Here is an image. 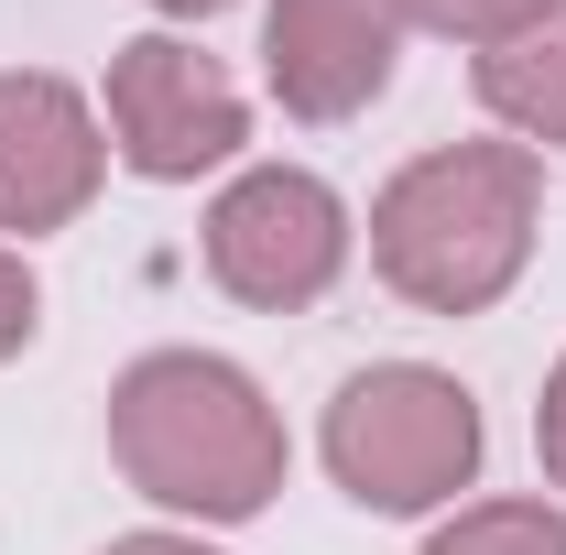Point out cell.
<instances>
[{"mask_svg":"<svg viewBox=\"0 0 566 555\" xmlns=\"http://www.w3.org/2000/svg\"><path fill=\"white\" fill-rule=\"evenodd\" d=\"M545 153L523 142H436L370 197V273L424 316H480L534 262Z\"/></svg>","mask_w":566,"mask_h":555,"instance_id":"cell-1","label":"cell"},{"mask_svg":"<svg viewBox=\"0 0 566 555\" xmlns=\"http://www.w3.org/2000/svg\"><path fill=\"white\" fill-rule=\"evenodd\" d=\"M109 458L142 501L197 512V523H251L283 490V415L262 381L218 348H153L109 381Z\"/></svg>","mask_w":566,"mask_h":555,"instance_id":"cell-2","label":"cell"},{"mask_svg":"<svg viewBox=\"0 0 566 555\" xmlns=\"http://www.w3.org/2000/svg\"><path fill=\"white\" fill-rule=\"evenodd\" d=\"M316 447H327V480L349 490L359 512H447L480 480L491 425L469 404V381H447L424 359H370V370L338 381Z\"/></svg>","mask_w":566,"mask_h":555,"instance_id":"cell-3","label":"cell"},{"mask_svg":"<svg viewBox=\"0 0 566 555\" xmlns=\"http://www.w3.org/2000/svg\"><path fill=\"white\" fill-rule=\"evenodd\" d=\"M349 273V197L305 164H251L208 208V283L229 305L305 316L327 283Z\"/></svg>","mask_w":566,"mask_h":555,"instance_id":"cell-4","label":"cell"},{"mask_svg":"<svg viewBox=\"0 0 566 555\" xmlns=\"http://www.w3.org/2000/svg\"><path fill=\"white\" fill-rule=\"evenodd\" d=\"M98 132L109 153L153 175V186H197L218 164H240L251 142V98L229 87L218 55H197L186 33H142L109 55V98H98Z\"/></svg>","mask_w":566,"mask_h":555,"instance_id":"cell-5","label":"cell"},{"mask_svg":"<svg viewBox=\"0 0 566 555\" xmlns=\"http://www.w3.org/2000/svg\"><path fill=\"white\" fill-rule=\"evenodd\" d=\"M109 186V132L87 109V87L44 66H11L0 76V229L11 240H44L87 218V197Z\"/></svg>","mask_w":566,"mask_h":555,"instance_id":"cell-6","label":"cell"},{"mask_svg":"<svg viewBox=\"0 0 566 555\" xmlns=\"http://www.w3.org/2000/svg\"><path fill=\"white\" fill-rule=\"evenodd\" d=\"M392 55H403L392 0H273L262 11V76H273L283 121H305V132L359 121L392 87Z\"/></svg>","mask_w":566,"mask_h":555,"instance_id":"cell-7","label":"cell"},{"mask_svg":"<svg viewBox=\"0 0 566 555\" xmlns=\"http://www.w3.org/2000/svg\"><path fill=\"white\" fill-rule=\"evenodd\" d=\"M469 87H480V109H491L523 153H566V0L545 22H523L512 44H491V55L469 66Z\"/></svg>","mask_w":566,"mask_h":555,"instance_id":"cell-8","label":"cell"},{"mask_svg":"<svg viewBox=\"0 0 566 555\" xmlns=\"http://www.w3.org/2000/svg\"><path fill=\"white\" fill-rule=\"evenodd\" d=\"M424 555H566V512L556 501H469L458 523H436Z\"/></svg>","mask_w":566,"mask_h":555,"instance_id":"cell-9","label":"cell"},{"mask_svg":"<svg viewBox=\"0 0 566 555\" xmlns=\"http://www.w3.org/2000/svg\"><path fill=\"white\" fill-rule=\"evenodd\" d=\"M556 0H392V22L403 33H436V44H469V55H491L512 44L523 22H545Z\"/></svg>","mask_w":566,"mask_h":555,"instance_id":"cell-10","label":"cell"},{"mask_svg":"<svg viewBox=\"0 0 566 555\" xmlns=\"http://www.w3.org/2000/svg\"><path fill=\"white\" fill-rule=\"evenodd\" d=\"M33 327H44V283H33V262H22V251H0V359H22V348H33Z\"/></svg>","mask_w":566,"mask_h":555,"instance_id":"cell-11","label":"cell"},{"mask_svg":"<svg viewBox=\"0 0 566 555\" xmlns=\"http://www.w3.org/2000/svg\"><path fill=\"white\" fill-rule=\"evenodd\" d=\"M534 458H545V480L566 490V359L545 370V404H534Z\"/></svg>","mask_w":566,"mask_h":555,"instance_id":"cell-12","label":"cell"},{"mask_svg":"<svg viewBox=\"0 0 566 555\" xmlns=\"http://www.w3.org/2000/svg\"><path fill=\"white\" fill-rule=\"evenodd\" d=\"M98 555H218V545H197V534H120V545H98Z\"/></svg>","mask_w":566,"mask_h":555,"instance_id":"cell-13","label":"cell"},{"mask_svg":"<svg viewBox=\"0 0 566 555\" xmlns=\"http://www.w3.org/2000/svg\"><path fill=\"white\" fill-rule=\"evenodd\" d=\"M164 22H208V11H229V0H153Z\"/></svg>","mask_w":566,"mask_h":555,"instance_id":"cell-14","label":"cell"}]
</instances>
